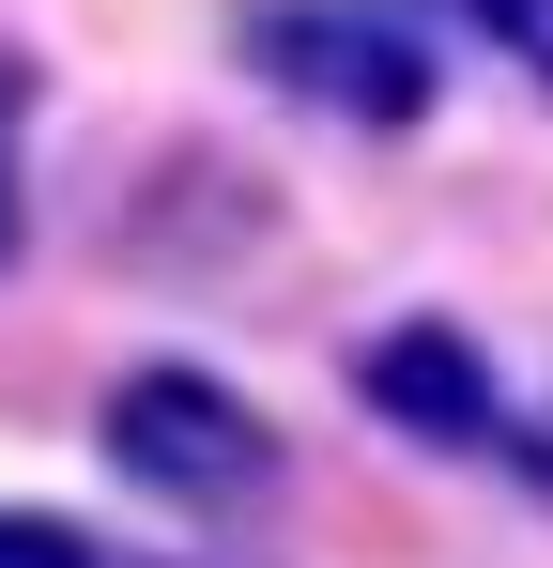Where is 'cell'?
<instances>
[{
    "instance_id": "6da1fadb",
    "label": "cell",
    "mask_w": 553,
    "mask_h": 568,
    "mask_svg": "<svg viewBox=\"0 0 553 568\" xmlns=\"http://www.w3.org/2000/svg\"><path fill=\"white\" fill-rule=\"evenodd\" d=\"M92 446L139 476V491H170V507H262L276 491L262 399H231L215 369H123L108 415H92Z\"/></svg>"
},
{
    "instance_id": "7a4b0ae2",
    "label": "cell",
    "mask_w": 553,
    "mask_h": 568,
    "mask_svg": "<svg viewBox=\"0 0 553 568\" xmlns=\"http://www.w3.org/2000/svg\"><path fill=\"white\" fill-rule=\"evenodd\" d=\"M247 47L292 108H339V123H415L431 108V47H415L400 0H262Z\"/></svg>"
},
{
    "instance_id": "3957f363",
    "label": "cell",
    "mask_w": 553,
    "mask_h": 568,
    "mask_svg": "<svg viewBox=\"0 0 553 568\" xmlns=\"http://www.w3.org/2000/svg\"><path fill=\"white\" fill-rule=\"evenodd\" d=\"M354 399L384 430H415V446H492V430H507V399H492V369H476L461 323H384L354 354Z\"/></svg>"
},
{
    "instance_id": "277c9868",
    "label": "cell",
    "mask_w": 553,
    "mask_h": 568,
    "mask_svg": "<svg viewBox=\"0 0 553 568\" xmlns=\"http://www.w3.org/2000/svg\"><path fill=\"white\" fill-rule=\"evenodd\" d=\"M0 568H108V538L62 507H0Z\"/></svg>"
},
{
    "instance_id": "5b68a950",
    "label": "cell",
    "mask_w": 553,
    "mask_h": 568,
    "mask_svg": "<svg viewBox=\"0 0 553 568\" xmlns=\"http://www.w3.org/2000/svg\"><path fill=\"white\" fill-rule=\"evenodd\" d=\"M446 16L476 31V47H507L523 78H553V0H446Z\"/></svg>"
},
{
    "instance_id": "8992f818",
    "label": "cell",
    "mask_w": 553,
    "mask_h": 568,
    "mask_svg": "<svg viewBox=\"0 0 553 568\" xmlns=\"http://www.w3.org/2000/svg\"><path fill=\"white\" fill-rule=\"evenodd\" d=\"M0 246H16V154H0Z\"/></svg>"
}]
</instances>
